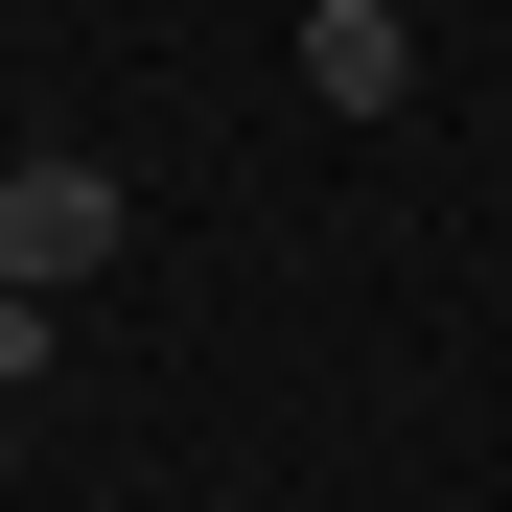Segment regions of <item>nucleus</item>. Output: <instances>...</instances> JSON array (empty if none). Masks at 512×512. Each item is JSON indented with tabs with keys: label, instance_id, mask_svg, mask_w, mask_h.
Wrapping results in <instances>:
<instances>
[{
	"label": "nucleus",
	"instance_id": "1",
	"mask_svg": "<svg viewBox=\"0 0 512 512\" xmlns=\"http://www.w3.org/2000/svg\"><path fill=\"white\" fill-rule=\"evenodd\" d=\"M117 233H140L117 163H70V140H47V163H0V280H47V303H70V280H117Z\"/></svg>",
	"mask_w": 512,
	"mask_h": 512
},
{
	"label": "nucleus",
	"instance_id": "2",
	"mask_svg": "<svg viewBox=\"0 0 512 512\" xmlns=\"http://www.w3.org/2000/svg\"><path fill=\"white\" fill-rule=\"evenodd\" d=\"M303 94L326 117H419V24L396 0H303Z\"/></svg>",
	"mask_w": 512,
	"mask_h": 512
},
{
	"label": "nucleus",
	"instance_id": "3",
	"mask_svg": "<svg viewBox=\"0 0 512 512\" xmlns=\"http://www.w3.org/2000/svg\"><path fill=\"white\" fill-rule=\"evenodd\" d=\"M47 350H70V303H47V280H0V396H24Z\"/></svg>",
	"mask_w": 512,
	"mask_h": 512
}]
</instances>
